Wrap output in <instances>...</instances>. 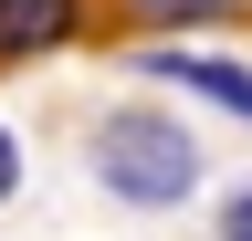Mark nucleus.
I'll return each mask as SVG.
<instances>
[{
  "label": "nucleus",
  "mask_w": 252,
  "mask_h": 241,
  "mask_svg": "<svg viewBox=\"0 0 252 241\" xmlns=\"http://www.w3.org/2000/svg\"><path fill=\"white\" fill-rule=\"evenodd\" d=\"M84 158H94V178H105L126 210H179L200 189V136H189L179 115H158V105H116Z\"/></svg>",
  "instance_id": "f257e3e1"
},
{
  "label": "nucleus",
  "mask_w": 252,
  "mask_h": 241,
  "mask_svg": "<svg viewBox=\"0 0 252 241\" xmlns=\"http://www.w3.org/2000/svg\"><path fill=\"white\" fill-rule=\"evenodd\" d=\"M84 21V0H0V63H32V53H63Z\"/></svg>",
  "instance_id": "f03ea898"
},
{
  "label": "nucleus",
  "mask_w": 252,
  "mask_h": 241,
  "mask_svg": "<svg viewBox=\"0 0 252 241\" xmlns=\"http://www.w3.org/2000/svg\"><path fill=\"white\" fill-rule=\"evenodd\" d=\"M147 74H168V84H189V95H210V105H231L242 126H252V74H242V63H210V53H158Z\"/></svg>",
  "instance_id": "7ed1b4c3"
},
{
  "label": "nucleus",
  "mask_w": 252,
  "mask_h": 241,
  "mask_svg": "<svg viewBox=\"0 0 252 241\" xmlns=\"http://www.w3.org/2000/svg\"><path fill=\"white\" fill-rule=\"evenodd\" d=\"M126 21H147V32H200V21H242L252 0H116Z\"/></svg>",
  "instance_id": "20e7f679"
},
{
  "label": "nucleus",
  "mask_w": 252,
  "mask_h": 241,
  "mask_svg": "<svg viewBox=\"0 0 252 241\" xmlns=\"http://www.w3.org/2000/svg\"><path fill=\"white\" fill-rule=\"evenodd\" d=\"M11 189H21V136L0 126V199H11Z\"/></svg>",
  "instance_id": "39448f33"
},
{
  "label": "nucleus",
  "mask_w": 252,
  "mask_h": 241,
  "mask_svg": "<svg viewBox=\"0 0 252 241\" xmlns=\"http://www.w3.org/2000/svg\"><path fill=\"white\" fill-rule=\"evenodd\" d=\"M220 241H252V189H242L231 210H220Z\"/></svg>",
  "instance_id": "423d86ee"
}]
</instances>
